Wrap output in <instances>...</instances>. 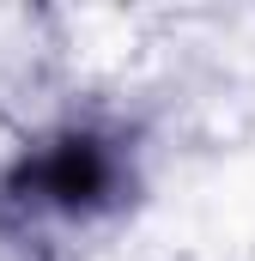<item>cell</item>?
Here are the masks:
<instances>
[{
  "instance_id": "cell-1",
  "label": "cell",
  "mask_w": 255,
  "mask_h": 261,
  "mask_svg": "<svg viewBox=\"0 0 255 261\" xmlns=\"http://www.w3.org/2000/svg\"><path fill=\"white\" fill-rule=\"evenodd\" d=\"M140 195V146L110 116H67L24 140L0 164V237L6 243H61L122 219Z\"/></svg>"
}]
</instances>
